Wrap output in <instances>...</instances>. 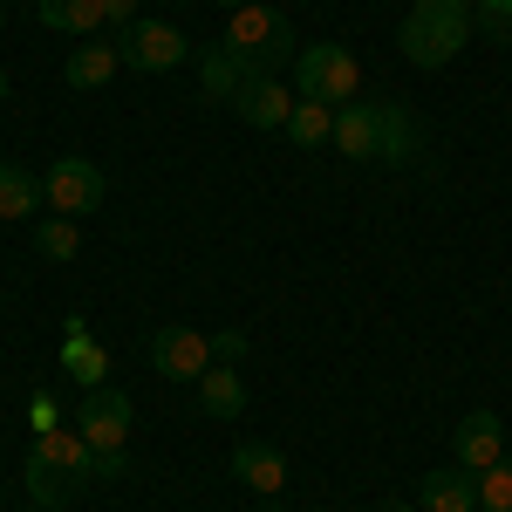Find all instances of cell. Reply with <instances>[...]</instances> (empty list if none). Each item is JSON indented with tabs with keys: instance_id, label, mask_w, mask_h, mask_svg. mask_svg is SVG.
<instances>
[{
	"instance_id": "cb8c5ba5",
	"label": "cell",
	"mask_w": 512,
	"mask_h": 512,
	"mask_svg": "<svg viewBox=\"0 0 512 512\" xmlns=\"http://www.w3.org/2000/svg\"><path fill=\"white\" fill-rule=\"evenodd\" d=\"M478 512H512V458L478 472Z\"/></svg>"
},
{
	"instance_id": "f1b7e54d",
	"label": "cell",
	"mask_w": 512,
	"mask_h": 512,
	"mask_svg": "<svg viewBox=\"0 0 512 512\" xmlns=\"http://www.w3.org/2000/svg\"><path fill=\"white\" fill-rule=\"evenodd\" d=\"M383 512H417V506H403V499H390V506H383Z\"/></svg>"
},
{
	"instance_id": "4316f807",
	"label": "cell",
	"mask_w": 512,
	"mask_h": 512,
	"mask_svg": "<svg viewBox=\"0 0 512 512\" xmlns=\"http://www.w3.org/2000/svg\"><path fill=\"white\" fill-rule=\"evenodd\" d=\"M28 417H35V437L62 431V410H55V396H35V403H28Z\"/></svg>"
},
{
	"instance_id": "603a6c76",
	"label": "cell",
	"mask_w": 512,
	"mask_h": 512,
	"mask_svg": "<svg viewBox=\"0 0 512 512\" xmlns=\"http://www.w3.org/2000/svg\"><path fill=\"white\" fill-rule=\"evenodd\" d=\"M472 35L512 48V0H472Z\"/></svg>"
},
{
	"instance_id": "44dd1931",
	"label": "cell",
	"mask_w": 512,
	"mask_h": 512,
	"mask_svg": "<svg viewBox=\"0 0 512 512\" xmlns=\"http://www.w3.org/2000/svg\"><path fill=\"white\" fill-rule=\"evenodd\" d=\"M287 137L301 144V151H321V144H335V110L328 103H294V117H287Z\"/></svg>"
},
{
	"instance_id": "9c48e42d",
	"label": "cell",
	"mask_w": 512,
	"mask_h": 512,
	"mask_svg": "<svg viewBox=\"0 0 512 512\" xmlns=\"http://www.w3.org/2000/svg\"><path fill=\"white\" fill-rule=\"evenodd\" d=\"M233 478L246 485V492L274 499L280 485H287V451L267 444V437H239V444H233Z\"/></svg>"
},
{
	"instance_id": "ffe728a7",
	"label": "cell",
	"mask_w": 512,
	"mask_h": 512,
	"mask_svg": "<svg viewBox=\"0 0 512 512\" xmlns=\"http://www.w3.org/2000/svg\"><path fill=\"white\" fill-rule=\"evenodd\" d=\"M239 82H246V69H239L226 48H198V96H205L212 110H219V103H233Z\"/></svg>"
},
{
	"instance_id": "7c38bea8",
	"label": "cell",
	"mask_w": 512,
	"mask_h": 512,
	"mask_svg": "<svg viewBox=\"0 0 512 512\" xmlns=\"http://www.w3.org/2000/svg\"><path fill=\"white\" fill-rule=\"evenodd\" d=\"M21 485H28V499H35L41 512H62L82 492V478H69L48 451H41V444H28V458H21Z\"/></svg>"
},
{
	"instance_id": "8992f818",
	"label": "cell",
	"mask_w": 512,
	"mask_h": 512,
	"mask_svg": "<svg viewBox=\"0 0 512 512\" xmlns=\"http://www.w3.org/2000/svg\"><path fill=\"white\" fill-rule=\"evenodd\" d=\"M130 424H137V403H130V390H89L76 410V431L89 437V451H123L130 444Z\"/></svg>"
},
{
	"instance_id": "7a4b0ae2",
	"label": "cell",
	"mask_w": 512,
	"mask_h": 512,
	"mask_svg": "<svg viewBox=\"0 0 512 512\" xmlns=\"http://www.w3.org/2000/svg\"><path fill=\"white\" fill-rule=\"evenodd\" d=\"M219 48L233 55L246 76H274V69H287V62H294V28H287V14H280V7L253 0V7L226 14V35H219Z\"/></svg>"
},
{
	"instance_id": "d6986e66",
	"label": "cell",
	"mask_w": 512,
	"mask_h": 512,
	"mask_svg": "<svg viewBox=\"0 0 512 512\" xmlns=\"http://www.w3.org/2000/svg\"><path fill=\"white\" fill-rule=\"evenodd\" d=\"M35 14H41V28H55V35H69V41L103 35V7L96 0H41Z\"/></svg>"
},
{
	"instance_id": "ac0fdd59",
	"label": "cell",
	"mask_w": 512,
	"mask_h": 512,
	"mask_svg": "<svg viewBox=\"0 0 512 512\" xmlns=\"http://www.w3.org/2000/svg\"><path fill=\"white\" fill-rule=\"evenodd\" d=\"M41 205H48V192H41V178L28 171V164L0 158V219L14 226V219H35Z\"/></svg>"
},
{
	"instance_id": "484cf974",
	"label": "cell",
	"mask_w": 512,
	"mask_h": 512,
	"mask_svg": "<svg viewBox=\"0 0 512 512\" xmlns=\"http://www.w3.org/2000/svg\"><path fill=\"white\" fill-rule=\"evenodd\" d=\"M96 7H103V28H110V35L137 28V0H96Z\"/></svg>"
},
{
	"instance_id": "52a82bcc",
	"label": "cell",
	"mask_w": 512,
	"mask_h": 512,
	"mask_svg": "<svg viewBox=\"0 0 512 512\" xmlns=\"http://www.w3.org/2000/svg\"><path fill=\"white\" fill-rule=\"evenodd\" d=\"M151 369H158L164 383H198L205 369H212V335H198V328H158L151 335Z\"/></svg>"
},
{
	"instance_id": "2e32d148",
	"label": "cell",
	"mask_w": 512,
	"mask_h": 512,
	"mask_svg": "<svg viewBox=\"0 0 512 512\" xmlns=\"http://www.w3.org/2000/svg\"><path fill=\"white\" fill-rule=\"evenodd\" d=\"M62 369L76 376L82 390H103V376H110V349H103L82 321H69V335H62Z\"/></svg>"
},
{
	"instance_id": "277c9868",
	"label": "cell",
	"mask_w": 512,
	"mask_h": 512,
	"mask_svg": "<svg viewBox=\"0 0 512 512\" xmlns=\"http://www.w3.org/2000/svg\"><path fill=\"white\" fill-rule=\"evenodd\" d=\"M117 41V55L137 69V76H171V69H185V62H198V48L171 21H137V28H123V35H110Z\"/></svg>"
},
{
	"instance_id": "ba28073f",
	"label": "cell",
	"mask_w": 512,
	"mask_h": 512,
	"mask_svg": "<svg viewBox=\"0 0 512 512\" xmlns=\"http://www.w3.org/2000/svg\"><path fill=\"white\" fill-rule=\"evenodd\" d=\"M294 103H301V96H294L280 76H246V82H239V96H233L239 123H253V130H287Z\"/></svg>"
},
{
	"instance_id": "4dcf8cb0",
	"label": "cell",
	"mask_w": 512,
	"mask_h": 512,
	"mask_svg": "<svg viewBox=\"0 0 512 512\" xmlns=\"http://www.w3.org/2000/svg\"><path fill=\"white\" fill-rule=\"evenodd\" d=\"M0 28H7V0H0Z\"/></svg>"
},
{
	"instance_id": "30bf717a",
	"label": "cell",
	"mask_w": 512,
	"mask_h": 512,
	"mask_svg": "<svg viewBox=\"0 0 512 512\" xmlns=\"http://www.w3.org/2000/svg\"><path fill=\"white\" fill-rule=\"evenodd\" d=\"M451 444H458V465H465V472L499 465V458H506V424H499V410H472V417H458Z\"/></svg>"
},
{
	"instance_id": "9a60e30c",
	"label": "cell",
	"mask_w": 512,
	"mask_h": 512,
	"mask_svg": "<svg viewBox=\"0 0 512 512\" xmlns=\"http://www.w3.org/2000/svg\"><path fill=\"white\" fill-rule=\"evenodd\" d=\"M117 69H123L117 41H76V48H69V62H62V82L89 96V89H103V82L117 76Z\"/></svg>"
},
{
	"instance_id": "5b68a950",
	"label": "cell",
	"mask_w": 512,
	"mask_h": 512,
	"mask_svg": "<svg viewBox=\"0 0 512 512\" xmlns=\"http://www.w3.org/2000/svg\"><path fill=\"white\" fill-rule=\"evenodd\" d=\"M41 192H48V212H62V219H89V212L103 205L110 185H103V171H96L89 158L69 151V158H55L48 171H41Z\"/></svg>"
},
{
	"instance_id": "6da1fadb",
	"label": "cell",
	"mask_w": 512,
	"mask_h": 512,
	"mask_svg": "<svg viewBox=\"0 0 512 512\" xmlns=\"http://www.w3.org/2000/svg\"><path fill=\"white\" fill-rule=\"evenodd\" d=\"M465 41H472V0H410V14H403V28H396L403 62L424 69V76L451 69Z\"/></svg>"
},
{
	"instance_id": "d6a6232c",
	"label": "cell",
	"mask_w": 512,
	"mask_h": 512,
	"mask_svg": "<svg viewBox=\"0 0 512 512\" xmlns=\"http://www.w3.org/2000/svg\"><path fill=\"white\" fill-rule=\"evenodd\" d=\"M178 7H192V0H178Z\"/></svg>"
},
{
	"instance_id": "4fadbf2b",
	"label": "cell",
	"mask_w": 512,
	"mask_h": 512,
	"mask_svg": "<svg viewBox=\"0 0 512 512\" xmlns=\"http://www.w3.org/2000/svg\"><path fill=\"white\" fill-rule=\"evenodd\" d=\"M417 137L424 130H417V117L403 103H376V164H396L403 171V164L417 158Z\"/></svg>"
},
{
	"instance_id": "8fae6325",
	"label": "cell",
	"mask_w": 512,
	"mask_h": 512,
	"mask_svg": "<svg viewBox=\"0 0 512 512\" xmlns=\"http://www.w3.org/2000/svg\"><path fill=\"white\" fill-rule=\"evenodd\" d=\"M417 512H478V472L465 465H437L417 478Z\"/></svg>"
},
{
	"instance_id": "1f68e13d",
	"label": "cell",
	"mask_w": 512,
	"mask_h": 512,
	"mask_svg": "<svg viewBox=\"0 0 512 512\" xmlns=\"http://www.w3.org/2000/svg\"><path fill=\"white\" fill-rule=\"evenodd\" d=\"M260 512H280V506H260Z\"/></svg>"
},
{
	"instance_id": "83f0119b",
	"label": "cell",
	"mask_w": 512,
	"mask_h": 512,
	"mask_svg": "<svg viewBox=\"0 0 512 512\" xmlns=\"http://www.w3.org/2000/svg\"><path fill=\"white\" fill-rule=\"evenodd\" d=\"M219 7H226V14H239V7H253V0H219Z\"/></svg>"
},
{
	"instance_id": "5bb4252c",
	"label": "cell",
	"mask_w": 512,
	"mask_h": 512,
	"mask_svg": "<svg viewBox=\"0 0 512 512\" xmlns=\"http://www.w3.org/2000/svg\"><path fill=\"white\" fill-rule=\"evenodd\" d=\"M198 410L219 417V424H239V410H246V376H239L233 362H212V369L198 376Z\"/></svg>"
},
{
	"instance_id": "7402d4cb",
	"label": "cell",
	"mask_w": 512,
	"mask_h": 512,
	"mask_svg": "<svg viewBox=\"0 0 512 512\" xmlns=\"http://www.w3.org/2000/svg\"><path fill=\"white\" fill-rule=\"evenodd\" d=\"M35 246H41V260H76V253H82V219L48 212V219L35 226Z\"/></svg>"
},
{
	"instance_id": "f546056e",
	"label": "cell",
	"mask_w": 512,
	"mask_h": 512,
	"mask_svg": "<svg viewBox=\"0 0 512 512\" xmlns=\"http://www.w3.org/2000/svg\"><path fill=\"white\" fill-rule=\"evenodd\" d=\"M0 103H7V69H0Z\"/></svg>"
},
{
	"instance_id": "e0dca14e",
	"label": "cell",
	"mask_w": 512,
	"mask_h": 512,
	"mask_svg": "<svg viewBox=\"0 0 512 512\" xmlns=\"http://www.w3.org/2000/svg\"><path fill=\"white\" fill-rule=\"evenodd\" d=\"M335 151L349 164H376V103H342L335 110Z\"/></svg>"
},
{
	"instance_id": "3957f363",
	"label": "cell",
	"mask_w": 512,
	"mask_h": 512,
	"mask_svg": "<svg viewBox=\"0 0 512 512\" xmlns=\"http://www.w3.org/2000/svg\"><path fill=\"white\" fill-rule=\"evenodd\" d=\"M355 82H362V62H355L342 41H308V48L294 55V89H301L308 103L342 110V103L355 96Z\"/></svg>"
},
{
	"instance_id": "d4e9b609",
	"label": "cell",
	"mask_w": 512,
	"mask_h": 512,
	"mask_svg": "<svg viewBox=\"0 0 512 512\" xmlns=\"http://www.w3.org/2000/svg\"><path fill=\"white\" fill-rule=\"evenodd\" d=\"M212 362H246V328H219V335H212Z\"/></svg>"
}]
</instances>
